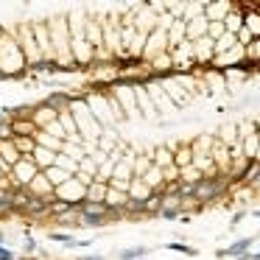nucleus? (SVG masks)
Masks as SVG:
<instances>
[{
	"mask_svg": "<svg viewBox=\"0 0 260 260\" xmlns=\"http://www.w3.org/2000/svg\"><path fill=\"white\" fill-rule=\"evenodd\" d=\"M67 112L73 115V120H76V129H78V134L84 137V143H95V146H98V137L104 134V126H101L95 118H92V112H90V106H87L84 95H73L70 104H67Z\"/></svg>",
	"mask_w": 260,
	"mask_h": 260,
	"instance_id": "obj_2",
	"label": "nucleus"
},
{
	"mask_svg": "<svg viewBox=\"0 0 260 260\" xmlns=\"http://www.w3.org/2000/svg\"><path fill=\"white\" fill-rule=\"evenodd\" d=\"M48 238L56 241V244H64V246H78V241L73 238V235H67V232H50Z\"/></svg>",
	"mask_w": 260,
	"mask_h": 260,
	"instance_id": "obj_29",
	"label": "nucleus"
},
{
	"mask_svg": "<svg viewBox=\"0 0 260 260\" xmlns=\"http://www.w3.org/2000/svg\"><path fill=\"white\" fill-rule=\"evenodd\" d=\"M53 165H59V168L64 171V174H70V176H76L78 174V162L76 160H70V157H64V154H56V162Z\"/></svg>",
	"mask_w": 260,
	"mask_h": 260,
	"instance_id": "obj_26",
	"label": "nucleus"
},
{
	"mask_svg": "<svg viewBox=\"0 0 260 260\" xmlns=\"http://www.w3.org/2000/svg\"><path fill=\"white\" fill-rule=\"evenodd\" d=\"M171 148H174V165L179 171H185V168L193 165V151H190V143H176V146H171Z\"/></svg>",
	"mask_w": 260,
	"mask_h": 260,
	"instance_id": "obj_14",
	"label": "nucleus"
},
{
	"mask_svg": "<svg viewBox=\"0 0 260 260\" xmlns=\"http://www.w3.org/2000/svg\"><path fill=\"white\" fill-rule=\"evenodd\" d=\"M31 31H34L36 48L42 53L45 62H53V48H50V34H48V22H31Z\"/></svg>",
	"mask_w": 260,
	"mask_h": 260,
	"instance_id": "obj_8",
	"label": "nucleus"
},
{
	"mask_svg": "<svg viewBox=\"0 0 260 260\" xmlns=\"http://www.w3.org/2000/svg\"><path fill=\"white\" fill-rule=\"evenodd\" d=\"M246 59H252V62H260V39H252V42L246 45Z\"/></svg>",
	"mask_w": 260,
	"mask_h": 260,
	"instance_id": "obj_33",
	"label": "nucleus"
},
{
	"mask_svg": "<svg viewBox=\"0 0 260 260\" xmlns=\"http://www.w3.org/2000/svg\"><path fill=\"white\" fill-rule=\"evenodd\" d=\"M106 190H109V185L98 182V179H92V182L87 185V196H84V202H104Z\"/></svg>",
	"mask_w": 260,
	"mask_h": 260,
	"instance_id": "obj_19",
	"label": "nucleus"
},
{
	"mask_svg": "<svg viewBox=\"0 0 260 260\" xmlns=\"http://www.w3.org/2000/svg\"><path fill=\"white\" fill-rule=\"evenodd\" d=\"M84 196H87V185L81 182V179H76V176L67 179L62 188L53 190V199H56V202H64V204H78V202H84Z\"/></svg>",
	"mask_w": 260,
	"mask_h": 260,
	"instance_id": "obj_6",
	"label": "nucleus"
},
{
	"mask_svg": "<svg viewBox=\"0 0 260 260\" xmlns=\"http://www.w3.org/2000/svg\"><path fill=\"white\" fill-rule=\"evenodd\" d=\"M70 98H73V95H67V92H50V95H48L45 101H48V104L53 106V109H56V112H62V109H67Z\"/></svg>",
	"mask_w": 260,
	"mask_h": 260,
	"instance_id": "obj_23",
	"label": "nucleus"
},
{
	"mask_svg": "<svg viewBox=\"0 0 260 260\" xmlns=\"http://www.w3.org/2000/svg\"><path fill=\"white\" fill-rule=\"evenodd\" d=\"M39 132L50 134V137H56V140H64V129L59 126V120H53V123H48L45 129H39Z\"/></svg>",
	"mask_w": 260,
	"mask_h": 260,
	"instance_id": "obj_31",
	"label": "nucleus"
},
{
	"mask_svg": "<svg viewBox=\"0 0 260 260\" xmlns=\"http://www.w3.org/2000/svg\"><path fill=\"white\" fill-rule=\"evenodd\" d=\"M34 140H36V146L48 148V151H53V154H62V148H64V140H56V137H50V134L39 132V129H36Z\"/></svg>",
	"mask_w": 260,
	"mask_h": 260,
	"instance_id": "obj_16",
	"label": "nucleus"
},
{
	"mask_svg": "<svg viewBox=\"0 0 260 260\" xmlns=\"http://www.w3.org/2000/svg\"><path fill=\"white\" fill-rule=\"evenodd\" d=\"M120 260H140L148 255V246H132V249H120Z\"/></svg>",
	"mask_w": 260,
	"mask_h": 260,
	"instance_id": "obj_27",
	"label": "nucleus"
},
{
	"mask_svg": "<svg viewBox=\"0 0 260 260\" xmlns=\"http://www.w3.org/2000/svg\"><path fill=\"white\" fill-rule=\"evenodd\" d=\"M232 11V3H204V20L207 22H224Z\"/></svg>",
	"mask_w": 260,
	"mask_h": 260,
	"instance_id": "obj_11",
	"label": "nucleus"
},
{
	"mask_svg": "<svg viewBox=\"0 0 260 260\" xmlns=\"http://www.w3.org/2000/svg\"><path fill=\"white\" fill-rule=\"evenodd\" d=\"M11 140H14V148L20 151V157H31V154H34V148H36L34 134H20V137H11Z\"/></svg>",
	"mask_w": 260,
	"mask_h": 260,
	"instance_id": "obj_17",
	"label": "nucleus"
},
{
	"mask_svg": "<svg viewBox=\"0 0 260 260\" xmlns=\"http://www.w3.org/2000/svg\"><path fill=\"white\" fill-rule=\"evenodd\" d=\"M84 260H104V258H101V255H87Z\"/></svg>",
	"mask_w": 260,
	"mask_h": 260,
	"instance_id": "obj_35",
	"label": "nucleus"
},
{
	"mask_svg": "<svg viewBox=\"0 0 260 260\" xmlns=\"http://www.w3.org/2000/svg\"><path fill=\"white\" fill-rule=\"evenodd\" d=\"M81 227H104L109 221V216H101V213H81Z\"/></svg>",
	"mask_w": 260,
	"mask_h": 260,
	"instance_id": "obj_24",
	"label": "nucleus"
},
{
	"mask_svg": "<svg viewBox=\"0 0 260 260\" xmlns=\"http://www.w3.org/2000/svg\"><path fill=\"white\" fill-rule=\"evenodd\" d=\"M56 120H59V126L64 129V140H70V137H76V134H78V129H76V120H73V115L67 112V109H62Z\"/></svg>",
	"mask_w": 260,
	"mask_h": 260,
	"instance_id": "obj_20",
	"label": "nucleus"
},
{
	"mask_svg": "<svg viewBox=\"0 0 260 260\" xmlns=\"http://www.w3.org/2000/svg\"><path fill=\"white\" fill-rule=\"evenodd\" d=\"M241 28H244V14H241L238 8H235V3H232V11L227 14V20H224V31H227V34H238Z\"/></svg>",
	"mask_w": 260,
	"mask_h": 260,
	"instance_id": "obj_18",
	"label": "nucleus"
},
{
	"mask_svg": "<svg viewBox=\"0 0 260 260\" xmlns=\"http://www.w3.org/2000/svg\"><path fill=\"white\" fill-rule=\"evenodd\" d=\"M258 252H260V249H258Z\"/></svg>",
	"mask_w": 260,
	"mask_h": 260,
	"instance_id": "obj_38",
	"label": "nucleus"
},
{
	"mask_svg": "<svg viewBox=\"0 0 260 260\" xmlns=\"http://www.w3.org/2000/svg\"><path fill=\"white\" fill-rule=\"evenodd\" d=\"M151 162H154V168L165 171V168H174V148L171 146H157L151 151Z\"/></svg>",
	"mask_w": 260,
	"mask_h": 260,
	"instance_id": "obj_13",
	"label": "nucleus"
},
{
	"mask_svg": "<svg viewBox=\"0 0 260 260\" xmlns=\"http://www.w3.org/2000/svg\"><path fill=\"white\" fill-rule=\"evenodd\" d=\"M31 109H34V112H31L28 118L34 120V126H36V129H45L48 123H53V120L59 118V112H56V109H53V106L48 104V101H42V104L31 106Z\"/></svg>",
	"mask_w": 260,
	"mask_h": 260,
	"instance_id": "obj_9",
	"label": "nucleus"
},
{
	"mask_svg": "<svg viewBox=\"0 0 260 260\" xmlns=\"http://www.w3.org/2000/svg\"><path fill=\"white\" fill-rule=\"evenodd\" d=\"M45 176H48V182H50V188L56 190V188H62L64 182H67V179H73L70 174H64L62 168H59V165H53V168H48V171H42Z\"/></svg>",
	"mask_w": 260,
	"mask_h": 260,
	"instance_id": "obj_21",
	"label": "nucleus"
},
{
	"mask_svg": "<svg viewBox=\"0 0 260 260\" xmlns=\"http://www.w3.org/2000/svg\"><path fill=\"white\" fill-rule=\"evenodd\" d=\"M154 162H151V154H134V165H132V174L134 179H140L143 174H146L148 168H151Z\"/></svg>",
	"mask_w": 260,
	"mask_h": 260,
	"instance_id": "obj_22",
	"label": "nucleus"
},
{
	"mask_svg": "<svg viewBox=\"0 0 260 260\" xmlns=\"http://www.w3.org/2000/svg\"><path fill=\"white\" fill-rule=\"evenodd\" d=\"M165 249H171V252H179V255H188V258H196V255H199L196 246H188V244H182V241H174V244H168Z\"/></svg>",
	"mask_w": 260,
	"mask_h": 260,
	"instance_id": "obj_28",
	"label": "nucleus"
},
{
	"mask_svg": "<svg viewBox=\"0 0 260 260\" xmlns=\"http://www.w3.org/2000/svg\"><path fill=\"white\" fill-rule=\"evenodd\" d=\"M115 98V104L120 106V112L126 115V118H137L140 115V109H137V98H134V84L132 81H118V84L112 87V92H109Z\"/></svg>",
	"mask_w": 260,
	"mask_h": 260,
	"instance_id": "obj_4",
	"label": "nucleus"
},
{
	"mask_svg": "<svg viewBox=\"0 0 260 260\" xmlns=\"http://www.w3.org/2000/svg\"><path fill=\"white\" fill-rule=\"evenodd\" d=\"M84 101H87V106H90L92 118L98 120L104 129H115V126H118L115 118H112V106H109V95H106V92H87Z\"/></svg>",
	"mask_w": 260,
	"mask_h": 260,
	"instance_id": "obj_3",
	"label": "nucleus"
},
{
	"mask_svg": "<svg viewBox=\"0 0 260 260\" xmlns=\"http://www.w3.org/2000/svg\"><path fill=\"white\" fill-rule=\"evenodd\" d=\"M31 162H34L39 171H48V168H53L56 154H53V151H48V148H42V146H36L34 154H31Z\"/></svg>",
	"mask_w": 260,
	"mask_h": 260,
	"instance_id": "obj_15",
	"label": "nucleus"
},
{
	"mask_svg": "<svg viewBox=\"0 0 260 260\" xmlns=\"http://www.w3.org/2000/svg\"><path fill=\"white\" fill-rule=\"evenodd\" d=\"M28 64L17 39V28H0V78H14Z\"/></svg>",
	"mask_w": 260,
	"mask_h": 260,
	"instance_id": "obj_1",
	"label": "nucleus"
},
{
	"mask_svg": "<svg viewBox=\"0 0 260 260\" xmlns=\"http://www.w3.org/2000/svg\"><path fill=\"white\" fill-rule=\"evenodd\" d=\"M134 98H137V109H140L146 118H154V115H157V106H154V101L148 98V90L143 84H134Z\"/></svg>",
	"mask_w": 260,
	"mask_h": 260,
	"instance_id": "obj_12",
	"label": "nucleus"
},
{
	"mask_svg": "<svg viewBox=\"0 0 260 260\" xmlns=\"http://www.w3.org/2000/svg\"><path fill=\"white\" fill-rule=\"evenodd\" d=\"M255 238H258V241H260V230H258V235H255Z\"/></svg>",
	"mask_w": 260,
	"mask_h": 260,
	"instance_id": "obj_37",
	"label": "nucleus"
},
{
	"mask_svg": "<svg viewBox=\"0 0 260 260\" xmlns=\"http://www.w3.org/2000/svg\"><path fill=\"white\" fill-rule=\"evenodd\" d=\"M17 39H20V48H22V56H25V64L28 67H39L45 62L39 48H36V39H34V31H31V22L20 25L17 28Z\"/></svg>",
	"mask_w": 260,
	"mask_h": 260,
	"instance_id": "obj_5",
	"label": "nucleus"
},
{
	"mask_svg": "<svg viewBox=\"0 0 260 260\" xmlns=\"http://www.w3.org/2000/svg\"><path fill=\"white\" fill-rule=\"evenodd\" d=\"M224 34H227V31H224V22H207V36H210L213 42H216V39H221Z\"/></svg>",
	"mask_w": 260,
	"mask_h": 260,
	"instance_id": "obj_30",
	"label": "nucleus"
},
{
	"mask_svg": "<svg viewBox=\"0 0 260 260\" xmlns=\"http://www.w3.org/2000/svg\"><path fill=\"white\" fill-rule=\"evenodd\" d=\"M232 260H249V255H241V258H232Z\"/></svg>",
	"mask_w": 260,
	"mask_h": 260,
	"instance_id": "obj_36",
	"label": "nucleus"
},
{
	"mask_svg": "<svg viewBox=\"0 0 260 260\" xmlns=\"http://www.w3.org/2000/svg\"><path fill=\"white\" fill-rule=\"evenodd\" d=\"M182 213H185V210H179V207H162L157 216L165 218V221H174V218H182Z\"/></svg>",
	"mask_w": 260,
	"mask_h": 260,
	"instance_id": "obj_32",
	"label": "nucleus"
},
{
	"mask_svg": "<svg viewBox=\"0 0 260 260\" xmlns=\"http://www.w3.org/2000/svg\"><path fill=\"white\" fill-rule=\"evenodd\" d=\"M255 235H246V238H238V241H232L230 246H224V249H216V258L221 260H232V258H241V255H249L252 252V246H255Z\"/></svg>",
	"mask_w": 260,
	"mask_h": 260,
	"instance_id": "obj_7",
	"label": "nucleus"
},
{
	"mask_svg": "<svg viewBox=\"0 0 260 260\" xmlns=\"http://www.w3.org/2000/svg\"><path fill=\"white\" fill-rule=\"evenodd\" d=\"M235 45H238L235 34H224L221 39H216V56H221V53H227V50H232Z\"/></svg>",
	"mask_w": 260,
	"mask_h": 260,
	"instance_id": "obj_25",
	"label": "nucleus"
},
{
	"mask_svg": "<svg viewBox=\"0 0 260 260\" xmlns=\"http://www.w3.org/2000/svg\"><path fill=\"white\" fill-rule=\"evenodd\" d=\"M244 218H246V210H238V213H235V216H232V221H230V227H238V224H241V221H244Z\"/></svg>",
	"mask_w": 260,
	"mask_h": 260,
	"instance_id": "obj_34",
	"label": "nucleus"
},
{
	"mask_svg": "<svg viewBox=\"0 0 260 260\" xmlns=\"http://www.w3.org/2000/svg\"><path fill=\"white\" fill-rule=\"evenodd\" d=\"M202 36H207V20H204V14L193 17V20H185V39L188 42H196Z\"/></svg>",
	"mask_w": 260,
	"mask_h": 260,
	"instance_id": "obj_10",
	"label": "nucleus"
}]
</instances>
